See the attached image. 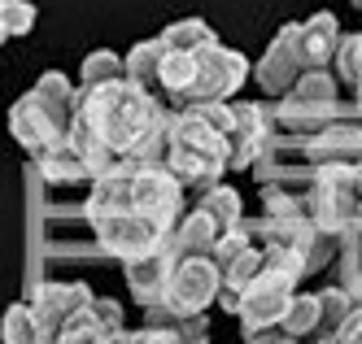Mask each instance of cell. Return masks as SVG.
Returning a JSON list of instances; mask_svg holds the SVG:
<instances>
[{
	"label": "cell",
	"mask_w": 362,
	"mask_h": 344,
	"mask_svg": "<svg viewBox=\"0 0 362 344\" xmlns=\"http://www.w3.org/2000/svg\"><path fill=\"white\" fill-rule=\"evenodd\" d=\"M197 209H205V214L214 218V227L223 231V235H231L240 223H245V201H240V192L236 188H227V183H214V188H205V192H197V201H192Z\"/></svg>",
	"instance_id": "12"
},
{
	"label": "cell",
	"mask_w": 362,
	"mask_h": 344,
	"mask_svg": "<svg viewBox=\"0 0 362 344\" xmlns=\"http://www.w3.org/2000/svg\"><path fill=\"white\" fill-rule=\"evenodd\" d=\"M118 78H127V57H118V52H110V48H96V52H88L83 66H79V92L118 83Z\"/></svg>",
	"instance_id": "14"
},
{
	"label": "cell",
	"mask_w": 362,
	"mask_h": 344,
	"mask_svg": "<svg viewBox=\"0 0 362 344\" xmlns=\"http://www.w3.org/2000/svg\"><path fill=\"white\" fill-rule=\"evenodd\" d=\"M288 336H297L301 344L305 340H319V327H323V309H319V292H297L288 314H284V323H279Z\"/></svg>",
	"instance_id": "15"
},
{
	"label": "cell",
	"mask_w": 362,
	"mask_h": 344,
	"mask_svg": "<svg viewBox=\"0 0 362 344\" xmlns=\"http://www.w3.org/2000/svg\"><path fill=\"white\" fill-rule=\"evenodd\" d=\"M305 344H336V340H305Z\"/></svg>",
	"instance_id": "26"
},
{
	"label": "cell",
	"mask_w": 362,
	"mask_h": 344,
	"mask_svg": "<svg viewBox=\"0 0 362 344\" xmlns=\"http://www.w3.org/2000/svg\"><path fill=\"white\" fill-rule=\"evenodd\" d=\"M92 223V235L100 253H110L118 261H136V257H148L158 253L170 231L162 223H153L148 214H140V209H127V214H105V218H88Z\"/></svg>",
	"instance_id": "6"
},
{
	"label": "cell",
	"mask_w": 362,
	"mask_h": 344,
	"mask_svg": "<svg viewBox=\"0 0 362 344\" xmlns=\"http://www.w3.org/2000/svg\"><path fill=\"white\" fill-rule=\"evenodd\" d=\"M35 162V170L48 179V183H92V174H88V166H83V157L70 148V140H62V144H53L48 153H40V157H31Z\"/></svg>",
	"instance_id": "13"
},
{
	"label": "cell",
	"mask_w": 362,
	"mask_h": 344,
	"mask_svg": "<svg viewBox=\"0 0 362 344\" xmlns=\"http://www.w3.org/2000/svg\"><path fill=\"white\" fill-rule=\"evenodd\" d=\"M166 170L188 192H205L231 170V100L184 105L170 114Z\"/></svg>",
	"instance_id": "1"
},
{
	"label": "cell",
	"mask_w": 362,
	"mask_h": 344,
	"mask_svg": "<svg viewBox=\"0 0 362 344\" xmlns=\"http://www.w3.org/2000/svg\"><path fill=\"white\" fill-rule=\"evenodd\" d=\"M305 279L301 257L279 249V244H262V266H257L253 283L245 287V297L236 305L240 331H262V327H279L284 314H288L297 283Z\"/></svg>",
	"instance_id": "4"
},
{
	"label": "cell",
	"mask_w": 362,
	"mask_h": 344,
	"mask_svg": "<svg viewBox=\"0 0 362 344\" xmlns=\"http://www.w3.org/2000/svg\"><path fill=\"white\" fill-rule=\"evenodd\" d=\"M162 35H153V40H140L132 52H127V78L140 88H148L153 96H158V66H162Z\"/></svg>",
	"instance_id": "16"
},
{
	"label": "cell",
	"mask_w": 362,
	"mask_h": 344,
	"mask_svg": "<svg viewBox=\"0 0 362 344\" xmlns=\"http://www.w3.org/2000/svg\"><path fill=\"white\" fill-rule=\"evenodd\" d=\"M336 70H341L336 78H341L349 92H362V31L341 40V52H336Z\"/></svg>",
	"instance_id": "20"
},
{
	"label": "cell",
	"mask_w": 362,
	"mask_h": 344,
	"mask_svg": "<svg viewBox=\"0 0 362 344\" xmlns=\"http://www.w3.org/2000/svg\"><path fill=\"white\" fill-rule=\"evenodd\" d=\"M245 344H301V340L284 327H262V331H245Z\"/></svg>",
	"instance_id": "23"
},
{
	"label": "cell",
	"mask_w": 362,
	"mask_h": 344,
	"mask_svg": "<svg viewBox=\"0 0 362 344\" xmlns=\"http://www.w3.org/2000/svg\"><path fill=\"white\" fill-rule=\"evenodd\" d=\"M122 344H179L170 331H158V327H140V331H122L118 336Z\"/></svg>",
	"instance_id": "22"
},
{
	"label": "cell",
	"mask_w": 362,
	"mask_h": 344,
	"mask_svg": "<svg viewBox=\"0 0 362 344\" xmlns=\"http://www.w3.org/2000/svg\"><path fill=\"white\" fill-rule=\"evenodd\" d=\"M349 5H362V0H349Z\"/></svg>",
	"instance_id": "29"
},
{
	"label": "cell",
	"mask_w": 362,
	"mask_h": 344,
	"mask_svg": "<svg viewBox=\"0 0 362 344\" xmlns=\"http://www.w3.org/2000/svg\"><path fill=\"white\" fill-rule=\"evenodd\" d=\"M31 26H35V5L31 0H5V9H0V31H5V40L31 35Z\"/></svg>",
	"instance_id": "21"
},
{
	"label": "cell",
	"mask_w": 362,
	"mask_h": 344,
	"mask_svg": "<svg viewBox=\"0 0 362 344\" xmlns=\"http://www.w3.org/2000/svg\"><path fill=\"white\" fill-rule=\"evenodd\" d=\"M31 314H35V327H40V340L44 344H53L62 336V327L74 319L79 309L92 305V287L88 283H62V279H44L31 287V297H27Z\"/></svg>",
	"instance_id": "8"
},
{
	"label": "cell",
	"mask_w": 362,
	"mask_h": 344,
	"mask_svg": "<svg viewBox=\"0 0 362 344\" xmlns=\"http://www.w3.org/2000/svg\"><path fill=\"white\" fill-rule=\"evenodd\" d=\"M0 9H5V0H0ZM0 40H5V31H0Z\"/></svg>",
	"instance_id": "27"
},
{
	"label": "cell",
	"mask_w": 362,
	"mask_h": 344,
	"mask_svg": "<svg viewBox=\"0 0 362 344\" xmlns=\"http://www.w3.org/2000/svg\"><path fill=\"white\" fill-rule=\"evenodd\" d=\"M275 144L271 105L231 100V170H253Z\"/></svg>",
	"instance_id": "9"
},
{
	"label": "cell",
	"mask_w": 362,
	"mask_h": 344,
	"mask_svg": "<svg viewBox=\"0 0 362 344\" xmlns=\"http://www.w3.org/2000/svg\"><path fill=\"white\" fill-rule=\"evenodd\" d=\"M218 292H223L218 261L210 253H179L175 249V271H170V283H166L162 305H170L175 314H205L210 305H218Z\"/></svg>",
	"instance_id": "5"
},
{
	"label": "cell",
	"mask_w": 362,
	"mask_h": 344,
	"mask_svg": "<svg viewBox=\"0 0 362 344\" xmlns=\"http://www.w3.org/2000/svg\"><path fill=\"white\" fill-rule=\"evenodd\" d=\"M319 309H323V327H319V340H336V336H341V327L354 319L358 301L345 292L341 283H332V287H323V292H319Z\"/></svg>",
	"instance_id": "17"
},
{
	"label": "cell",
	"mask_w": 362,
	"mask_h": 344,
	"mask_svg": "<svg viewBox=\"0 0 362 344\" xmlns=\"http://www.w3.org/2000/svg\"><path fill=\"white\" fill-rule=\"evenodd\" d=\"M341 40H345V35H341V22H336L327 9L315 13V18H305V22L279 26L275 40H271L267 52H262V61L253 66L257 88L279 100L301 74L327 70V66L336 61V52H341Z\"/></svg>",
	"instance_id": "2"
},
{
	"label": "cell",
	"mask_w": 362,
	"mask_h": 344,
	"mask_svg": "<svg viewBox=\"0 0 362 344\" xmlns=\"http://www.w3.org/2000/svg\"><path fill=\"white\" fill-rule=\"evenodd\" d=\"M0 340L5 344H44L40 327H35V314L27 301H13L5 314H0Z\"/></svg>",
	"instance_id": "19"
},
{
	"label": "cell",
	"mask_w": 362,
	"mask_h": 344,
	"mask_svg": "<svg viewBox=\"0 0 362 344\" xmlns=\"http://www.w3.org/2000/svg\"><path fill=\"white\" fill-rule=\"evenodd\" d=\"M253 74L249 57L227 44H205L201 48V70H197V88L188 96V105H214V100H236V92L245 88V78Z\"/></svg>",
	"instance_id": "7"
},
{
	"label": "cell",
	"mask_w": 362,
	"mask_h": 344,
	"mask_svg": "<svg viewBox=\"0 0 362 344\" xmlns=\"http://www.w3.org/2000/svg\"><path fill=\"white\" fill-rule=\"evenodd\" d=\"M140 314H144V327L170 331L179 344H210V319L205 314H175L170 305H148Z\"/></svg>",
	"instance_id": "11"
},
{
	"label": "cell",
	"mask_w": 362,
	"mask_h": 344,
	"mask_svg": "<svg viewBox=\"0 0 362 344\" xmlns=\"http://www.w3.org/2000/svg\"><path fill=\"white\" fill-rule=\"evenodd\" d=\"M110 344H122V340H118V336H114V340H110Z\"/></svg>",
	"instance_id": "28"
},
{
	"label": "cell",
	"mask_w": 362,
	"mask_h": 344,
	"mask_svg": "<svg viewBox=\"0 0 362 344\" xmlns=\"http://www.w3.org/2000/svg\"><path fill=\"white\" fill-rule=\"evenodd\" d=\"M170 271H175V249H170V240L158 253H148V257L122 261V279H127V287H132V297H136L140 309L144 305H162L166 283H170Z\"/></svg>",
	"instance_id": "10"
},
{
	"label": "cell",
	"mask_w": 362,
	"mask_h": 344,
	"mask_svg": "<svg viewBox=\"0 0 362 344\" xmlns=\"http://www.w3.org/2000/svg\"><path fill=\"white\" fill-rule=\"evenodd\" d=\"M74 114H79V83H70V74L62 70H44L35 88L9 105V136L31 157H40L53 144L70 140Z\"/></svg>",
	"instance_id": "3"
},
{
	"label": "cell",
	"mask_w": 362,
	"mask_h": 344,
	"mask_svg": "<svg viewBox=\"0 0 362 344\" xmlns=\"http://www.w3.org/2000/svg\"><path fill=\"white\" fill-rule=\"evenodd\" d=\"M354 114H358V122H362V92H354Z\"/></svg>",
	"instance_id": "25"
},
{
	"label": "cell",
	"mask_w": 362,
	"mask_h": 344,
	"mask_svg": "<svg viewBox=\"0 0 362 344\" xmlns=\"http://www.w3.org/2000/svg\"><path fill=\"white\" fill-rule=\"evenodd\" d=\"M336 257H341V287L362 305V223L341 235V253Z\"/></svg>",
	"instance_id": "18"
},
{
	"label": "cell",
	"mask_w": 362,
	"mask_h": 344,
	"mask_svg": "<svg viewBox=\"0 0 362 344\" xmlns=\"http://www.w3.org/2000/svg\"><path fill=\"white\" fill-rule=\"evenodd\" d=\"M336 344H362V305L354 309V319L341 327V336H336Z\"/></svg>",
	"instance_id": "24"
}]
</instances>
